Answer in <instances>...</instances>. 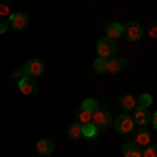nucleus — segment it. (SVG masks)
<instances>
[{"label": "nucleus", "mask_w": 157, "mask_h": 157, "mask_svg": "<svg viewBox=\"0 0 157 157\" xmlns=\"http://www.w3.org/2000/svg\"><path fill=\"white\" fill-rule=\"evenodd\" d=\"M134 143L138 147H149L151 145V134L147 132V130H136L134 132Z\"/></svg>", "instance_id": "nucleus-13"}, {"label": "nucleus", "mask_w": 157, "mask_h": 157, "mask_svg": "<svg viewBox=\"0 0 157 157\" xmlns=\"http://www.w3.org/2000/svg\"><path fill=\"white\" fill-rule=\"evenodd\" d=\"M23 71H25L27 78H40V75L44 73V63L40 59H29L23 65Z\"/></svg>", "instance_id": "nucleus-2"}, {"label": "nucleus", "mask_w": 157, "mask_h": 157, "mask_svg": "<svg viewBox=\"0 0 157 157\" xmlns=\"http://www.w3.org/2000/svg\"><path fill=\"white\" fill-rule=\"evenodd\" d=\"M134 120L140 126H147L149 121H153V115L149 113V107H138V109H134Z\"/></svg>", "instance_id": "nucleus-8"}, {"label": "nucleus", "mask_w": 157, "mask_h": 157, "mask_svg": "<svg viewBox=\"0 0 157 157\" xmlns=\"http://www.w3.org/2000/svg\"><path fill=\"white\" fill-rule=\"evenodd\" d=\"M67 134H69V138H82L84 136V126L78 121V124H71L69 128H67Z\"/></svg>", "instance_id": "nucleus-16"}, {"label": "nucleus", "mask_w": 157, "mask_h": 157, "mask_svg": "<svg viewBox=\"0 0 157 157\" xmlns=\"http://www.w3.org/2000/svg\"><path fill=\"white\" fill-rule=\"evenodd\" d=\"M121 153H124V157H143V153H140V149H138L136 143H126L121 147Z\"/></svg>", "instance_id": "nucleus-14"}, {"label": "nucleus", "mask_w": 157, "mask_h": 157, "mask_svg": "<svg viewBox=\"0 0 157 157\" xmlns=\"http://www.w3.org/2000/svg\"><path fill=\"white\" fill-rule=\"evenodd\" d=\"M0 15H2V17H11V15H13L11 9H9V2H6V0H2V4H0Z\"/></svg>", "instance_id": "nucleus-22"}, {"label": "nucleus", "mask_w": 157, "mask_h": 157, "mask_svg": "<svg viewBox=\"0 0 157 157\" xmlns=\"http://www.w3.org/2000/svg\"><path fill=\"white\" fill-rule=\"evenodd\" d=\"M97 132H98V126H97V124H86V126H84V136H88V138L97 136Z\"/></svg>", "instance_id": "nucleus-18"}, {"label": "nucleus", "mask_w": 157, "mask_h": 157, "mask_svg": "<svg viewBox=\"0 0 157 157\" xmlns=\"http://www.w3.org/2000/svg\"><path fill=\"white\" fill-rule=\"evenodd\" d=\"M151 103H153V97H151L149 92H145V94L138 97V107H149Z\"/></svg>", "instance_id": "nucleus-20"}, {"label": "nucleus", "mask_w": 157, "mask_h": 157, "mask_svg": "<svg viewBox=\"0 0 157 157\" xmlns=\"http://www.w3.org/2000/svg\"><path fill=\"white\" fill-rule=\"evenodd\" d=\"M36 151L40 153V155H50V153L55 151V143H52L50 138H42V140H38Z\"/></svg>", "instance_id": "nucleus-11"}, {"label": "nucleus", "mask_w": 157, "mask_h": 157, "mask_svg": "<svg viewBox=\"0 0 157 157\" xmlns=\"http://www.w3.org/2000/svg\"><path fill=\"white\" fill-rule=\"evenodd\" d=\"M147 34H149V38H157V23H151V25H149Z\"/></svg>", "instance_id": "nucleus-24"}, {"label": "nucleus", "mask_w": 157, "mask_h": 157, "mask_svg": "<svg viewBox=\"0 0 157 157\" xmlns=\"http://www.w3.org/2000/svg\"><path fill=\"white\" fill-rule=\"evenodd\" d=\"M23 78H25V71H23V69H15V71L11 73V80H15L17 84H19V82H21Z\"/></svg>", "instance_id": "nucleus-21"}, {"label": "nucleus", "mask_w": 157, "mask_h": 157, "mask_svg": "<svg viewBox=\"0 0 157 157\" xmlns=\"http://www.w3.org/2000/svg\"><path fill=\"white\" fill-rule=\"evenodd\" d=\"M115 40H111V38H103V40H98L97 42V52L98 57H103V59H111L113 55H115Z\"/></svg>", "instance_id": "nucleus-1"}, {"label": "nucleus", "mask_w": 157, "mask_h": 157, "mask_svg": "<svg viewBox=\"0 0 157 157\" xmlns=\"http://www.w3.org/2000/svg\"><path fill=\"white\" fill-rule=\"evenodd\" d=\"M143 157H157V149L155 147H145V151H143Z\"/></svg>", "instance_id": "nucleus-23"}, {"label": "nucleus", "mask_w": 157, "mask_h": 157, "mask_svg": "<svg viewBox=\"0 0 157 157\" xmlns=\"http://www.w3.org/2000/svg\"><path fill=\"white\" fill-rule=\"evenodd\" d=\"M155 149H157V145H155Z\"/></svg>", "instance_id": "nucleus-27"}, {"label": "nucleus", "mask_w": 157, "mask_h": 157, "mask_svg": "<svg viewBox=\"0 0 157 157\" xmlns=\"http://www.w3.org/2000/svg\"><path fill=\"white\" fill-rule=\"evenodd\" d=\"M19 90H21L23 94H27V97H32V94H36V92H38V84L32 80V78L25 75L23 80L19 82Z\"/></svg>", "instance_id": "nucleus-7"}, {"label": "nucleus", "mask_w": 157, "mask_h": 157, "mask_svg": "<svg viewBox=\"0 0 157 157\" xmlns=\"http://www.w3.org/2000/svg\"><path fill=\"white\" fill-rule=\"evenodd\" d=\"M153 128H155V130H157V111H155V113H153Z\"/></svg>", "instance_id": "nucleus-26"}, {"label": "nucleus", "mask_w": 157, "mask_h": 157, "mask_svg": "<svg viewBox=\"0 0 157 157\" xmlns=\"http://www.w3.org/2000/svg\"><path fill=\"white\" fill-rule=\"evenodd\" d=\"M120 107L126 109V111L138 109V97H134V94H121L120 97Z\"/></svg>", "instance_id": "nucleus-9"}, {"label": "nucleus", "mask_w": 157, "mask_h": 157, "mask_svg": "<svg viewBox=\"0 0 157 157\" xmlns=\"http://www.w3.org/2000/svg\"><path fill=\"white\" fill-rule=\"evenodd\" d=\"M134 126H136V120L130 117V115H120V117H115V130L121 132V134L132 132Z\"/></svg>", "instance_id": "nucleus-3"}, {"label": "nucleus", "mask_w": 157, "mask_h": 157, "mask_svg": "<svg viewBox=\"0 0 157 157\" xmlns=\"http://www.w3.org/2000/svg\"><path fill=\"white\" fill-rule=\"evenodd\" d=\"M9 21H11L13 29H27V25H29V17L25 15V13H13L11 17H9Z\"/></svg>", "instance_id": "nucleus-5"}, {"label": "nucleus", "mask_w": 157, "mask_h": 157, "mask_svg": "<svg viewBox=\"0 0 157 157\" xmlns=\"http://www.w3.org/2000/svg\"><path fill=\"white\" fill-rule=\"evenodd\" d=\"M107 69H109V59L98 57V59L94 61V71L97 73H107Z\"/></svg>", "instance_id": "nucleus-17"}, {"label": "nucleus", "mask_w": 157, "mask_h": 157, "mask_svg": "<svg viewBox=\"0 0 157 157\" xmlns=\"http://www.w3.org/2000/svg\"><path fill=\"white\" fill-rule=\"evenodd\" d=\"M124 67H126V59L111 57V59H109V69H107V73H120V71H124Z\"/></svg>", "instance_id": "nucleus-12"}, {"label": "nucleus", "mask_w": 157, "mask_h": 157, "mask_svg": "<svg viewBox=\"0 0 157 157\" xmlns=\"http://www.w3.org/2000/svg\"><path fill=\"white\" fill-rule=\"evenodd\" d=\"M75 117H78V121L82 124V126H86V124H92V117H94V111H88V109H78V113H75Z\"/></svg>", "instance_id": "nucleus-15"}, {"label": "nucleus", "mask_w": 157, "mask_h": 157, "mask_svg": "<svg viewBox=\"0 0 157 157\" xmlns=\"http://www.w3.org/2000/svg\"><path fill=\"white\" fill-rule=\"evenodd\" d=\"M124 36H126L128 42H136V40H140V38H143V27L136 23V21H130V23L126 25Z\"/></svg>", "instance_id": "nucleus-4"}, {"label": "nucleus", "mask_w": 157, "mask_h": 157, "mask_svg": "<svg viewBox=\"0 0 157 157\" xmlns=\"http://www.w3.org/2000/svg\"><path fill=\"white\" fill-rule=\"evenodd\" d=\"M9 25H11L9 19H2V23H0V34H6V32H9Z\"/></svg>", "instance_id": "nucleus-25"}, {"label": "nucleus", "mask_w": 157, "mask_h": 157, "mask_svg": "<svg viewBox=\"0 0 157 157\" xmlns=\"http://www.w3.org/2000/svg\"><path fill=\"white\" fill-rule=\"evenodd\" d=\"M92 124H97L101 130H105V128H111V126H113L111 113H107V111H101V109H98L97 113H94V117H92Z\"/></svg>", "instance_id": "nucleus-6"}, {"label": "nucleus", "mask_w": 157, "mask_h": 157, "mask_svg": "<svg viewBox=\"0 0 157 157\" xmlns=\"http://www.w3.org/2000/svg\"><path fill=\"white\" fill-rule=\"evenodd\" d=\"M82 109H88V111H94V113H97L98 111V103L94 101V98H86L84 103H82Z\"/></svg>", "instance_id": "nucleus-19"}, {"label": "nucleus", "mask_w": 157, "mask_h": 157, "mask_svg": "<svg viewBox=\"0 0 157 157\" xmlns=\"http://www.w3.org/2000/svg\"><path fill=\"white\" fill-rule=\"evenodd\" d=\"M107 36L105 38H111V40H117L120 36H124V32H126V25H121V23H117V21H113V23H109L107 25Z\"/></svg>", "instance_id": "nucleus-10"}]
</instances>
